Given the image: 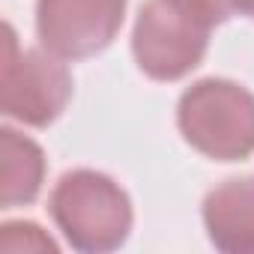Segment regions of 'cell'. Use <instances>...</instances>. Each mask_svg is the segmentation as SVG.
<instances>
[{
    "label": "cell",
    "mask_w": 254,
    "mask_h": 254,
    "mask_svg": "<svg viewBox=\"0 0 254 254\" xmlns=\"http://www.w3.org/2000/svg\"><path fill=\"white\" fill-rule=\"evenodd\" d=\"M48 215L75 251L105 254L132 233V200L108 174L78 168L66 171L48 197Z\"/></svg>",
    "instance_id": "6da1fadb"
},
{
    "label": "cell",
    "mask_w": 254,
    "mask_h": 254,
    "mask_svg": "<svg viewBox=\"0 0 254 254\" xmlns=\"http://www.w3.org/2000/svg\"><path fill=\"white\" fill-rule=\"evenodd\" d=\"M183 141L212 162H242L254 153V93L227 78L194 81L177 102Z\"/></svg>",
    "instance_id": "7a4b0ae2"
},
{
    "label": "cell",
    "mask_w": 254,
    "mask_h": 254,
    "mask_svg": "<svg viewBox=\"0 0 254 254\" xmlns=\"http://www.w3.org/2000/svg\"><path fill=\"white\" fill-rule=\"evenodd\" d=\"M72 99V72L48 48H21L12 24H3L0 105L9 120L33 129L51 126Z\"/></svg>",
    "instance_id": "3957f363"
},
{
    "label": "cell",
    "mask_w": 254,
    "mask_h": 254,
    "mask_svg": "<svg viewBox=\"0 0 254 254\" xmlns=\"http://www.w3.org/2000/svg\"><path fill=\"white\" fill-rule=\"evenodd\" d=\"M209 24L174 0H147L135 18L132 54L153 81H180L194 72L209 48Z\"/></svg>",
    "instance_id": "277c9868"
},
{
    "label": "cell",
    "mask_w": 254,
    "mask_h": 254,
    "mask_svg": "<svg viewBox=\"0 0 254 254\" xmlns=\"http://www.w3.org/2000/svg\"><path fill=\"white\" fill-rule=\"evenodd\" d=\"M126 18V0H36L39 45L63 60L105 51Z\"/></svg>",
    "instance_id": "5b68a950"
},
{
    "label": "cell",
    "mask_w": 254,
    "mask_h": 254,
    "mask_svg": "<svg viewBox=\"0 0 254 254\" xmlns=\"http://www.w3.org/2000/svg\"><path fill=\"white\" fill-rule=\"evenodd\" d=\"M206 236L218 251L254 254V180L230 177L203 197Z\"/></svg>",
    "instance_id": "8992f818"
},
{
    "label": "cell",
    "mask_w": 254,
    "mask_h": 254,
    "mask_svg": "<svg viewBox=\"0 0 254 254\" xmlns=\"http://www.w3.org/2000/svg\"><path fill=\"white\" fill-rule=\"evenodd\" d=\"M0 159H3V168H0V203H3V209L33 203L45 180L42 147L33 138L3 126L0 129Z\"/></svg>",
    "instance_id": "52a82bcc"
},
{
    "label": "cell",
    "mask_w": 254,
    "mask_h": 254,
    "mask_svg": "<svg viewBox=\"0 0 254 254\" xmlns=\"http://www.w3.org/2000/svg\"><path fill=\"white\" fill-rule=\"evenodd\" d=\"M3 251H57V242L33 221H9L0 227Z\"/></svg>",
    "instance_id": "ba28073f"
},
{
    "label": "cell",
    "mask_w": 254,
    "mask_h": 254,
    "mask_svg": "<svg viewBox=\"0 0 254 254\" xmlns=\"http://www.w3.org/2000/svg\"><path fill=\"white\" fill-rule=\"evenodd\" d=\"M177 6H183L186 12H191L194 18L206 21L209 27L227 21L230 15H236V0H174Z\"/></svg>",
    "instance_id": "9c48e42d"
},
{
    "label": "cell",
    "mask_w": 254,
    "mask_h": 254,
    "mask_svg": "<svg viewBox=\"0 0 254 254\" xmlns=\"http://www.w3.org/2000/svg\"><path fill=\"white\" fill-rule=\"evenodd\" d=\"M236 12L239 15H248L254 21V0H236Z\"/></svg>",
    "instance_id": "30bf717a"
}]
</instances>
